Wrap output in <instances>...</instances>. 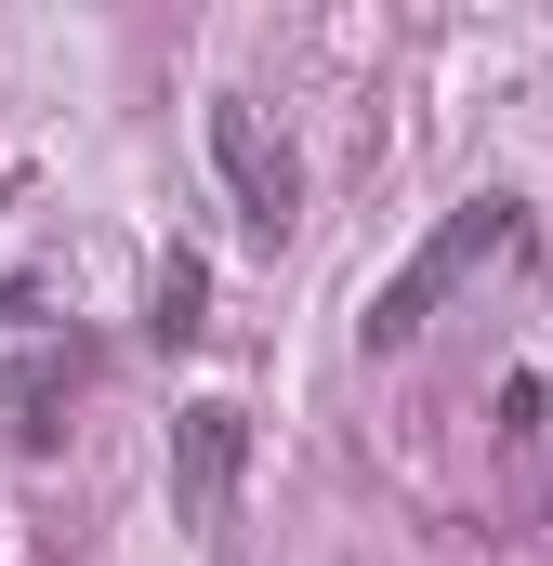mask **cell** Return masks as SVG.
I'll list each match as a JSON object with an SVG mask.
<instances>
[{
	"mask_svg": "<svg viewBox=\"0 0 553 566\" xmlns=\"http://www.w3.org/2000/svg\"><path fill=\"white\" fill-rule=\"evenodd\" d=\"M238 461H251V422H238V409H185V501H198V514L225 501Z\"/></svg>",
	"mask_w": 553,
	"mask_h": 566,
	"instance_id": "3957f363",
	"label": "cell"
},
{
	"mask_svg": "<svg viewBox=\"0 0 553 566\" xmlns=\"http://www.w3.org/2000/svg\"><path fill=\"white\" fill-rule=\"evenodd\" d=\"M185 329H198V264H171V277H158V343H185Z\"/></svg>",
	"mask_w": 553,
	"mask_h": 566,
	"instance_id": "277c9868",
	"label": "cell"
},
{
	"mask_svg": "<svg viewBox=\"0 0 553 566\" xmlns=\"http://www.w3.org/2000/svg\"><path fill=\"white\" fill-rule=\"evenodd\" d=\"M514 238H528V211H514V198H474V211H448V224L421 238L409 264H396V277H383V290H369V343H409L421 316H435L448 290L474 277L488 251H514Z\"/></svg>",
	"mask_w": 553,
	"mask_h": 566,
	"instance_id": "6da1fadb",
	"label": "cell"
},
{
	"mask_svg": "<svg viewBox=\"0 0 553 566\" xmlns=\"http://www.w3.org/2000/svg\"><path fill=\"white\" fill-rule=\"evenodd\" d=\"M211 171H225V185H238V211H251V224H290V211H303V171H290V145L264 133V119H251V106H238V93H225V106H211Z\"/></svg>",
	"mask_w": 553,
	"mask_h": 566,
	"instance_id": "7a4b0ae2",
	"label": "cell"
}]
</instances>
